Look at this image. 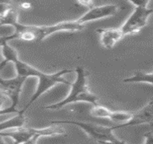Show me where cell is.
Instances as JSON below:
<instances>
[{
  "label": "cell",
  "instance_id": "1",
  "mask_svg": "<svg viewBox=\"0 0 153 144\" xmlns=\"http://www.w3.org/2000/svg\"><path fill=\"white\" fill-rule=\"evenodd\" d=\"M13 64L15 66L17 75L22 76L26 79H28L29 77H34L37 79V87L34 94L30 97V101L27 103L22 110H19L20 113L24 114L32 106V104L36 102L43 94L54 87L56 85L58 84H63L70 86L71 82L65 79L64 76L74 72L71 69H64L53 74H46L34 67L33 66L22 61L19 58L16 59Z\"/></svg>",
  "mask_w": 153,
  "mask_h": 144
},
{
  "label": "cell",
  "instance_id": "2",
  "mask_svg": "<svg viewBox=\"0 0 153 144\" xmlns=\"http://www.w3.org/2000/svg\"><path fill=\"white\" fill-rule=\"evenodd\" d=\"M12 28L16 39L25 42L39 43L55 33L60 32L76 33L83 31L86 25L81 24L76 20L63 21L51 25H30L17 22Z\"/></svg>",
  "mask_w": 153,
  "mask_h": 144
},
{
  "label": "cell",
  "instance_id": "3",
  "mask_svg": "<svg viewBox=\"0 0 153 144\" xmlns=\"http://www.w3.org/2000/svg\"><path fill=\"white\" fill-rule=\"evenodd\" d=\"M76 77L75 81L71 84V90L68 95L63 99L54 104L45 107V109L58 110L68 105L77 102H86L92 105L98 104L99 98L97 95L92 93L87 84L88 74L82 66H77L75 69Z\"/></svg>",
  "mask_w": 153,
  "mask_h": 144
},
{
  "label": "cell",
  "instance_id": "4",
  "mask_svg": "<svg viewBox=\"0 0 153 144\" xmlns=\"http://www.w3.org/2000/svg\"><path fill=\"white\" fill-rule=\"evenodd\" d=\"M51 124H68L79 127L83 130L91 139L95 140L97 143H124L125 142L119 139L115 136L114 131L112 126H105L98 124L91 123L78 120H51Z\"/></svg>",
  "mask_w": 153,
  "mask_h": 144
},
{
  "label": "cell",
  "instance_id": "5",
  "mask_svg": "<svg viewBox=\"0 0 153 144\" xmlns=\"http://www.w3.org/2000/svg\"><path fill=\"white\" fill-rule=\"evenodd\" d=\"M26 80V78L18 75L10 79H2L0 77V93L4 96V98H7L11 101V105L9 107L1 110L0 115L18 113L17 106Z\"/></svg>",
  "mask_w": 153,
  "mask_h": 144
},
{
  "label": "cell",
  "instance_id": "6",
  "mask_svg": "<svg viewBox=\"0 0 153 144\" xmlns=\"http://www.w3.org/2000/svg\"><path fill=\"white\" fill-rule=\"evenodd\" d=\"M152 13V9L136 7L123 25L120 28L124 36L139 33L146 26L149 16Z\"/></svg>",
  "mask_w": 153,
  "mask_h": 144
},
{
  "label": "cell",
  "instance_id": "7",
  "mask_svg": "<svg viewBox=\"0 0 153 144\" xmlns=\"http://www.w3.org/2000/svg\"><path fill=\"white\" fill-rule=\"evenodd\" d=\"M145 124L153 125V99L142 109L138 110L136 113H132V116L129 121L112 127L116 131L117 129L124 128L129 126L141 125Z\"/></svg>",
  "mask_w": 153,
  "mask_h": 144
},
{
  "label": "cell",
  "instance_id": "8",
  "mask_svg": "<svg viewBox=\"0 0 153 144\" xmlns=\"http://www.w3.org/2000/svg\"><path fill=\"white\" fill-rule=\"evenodd\" d=\"M117 11H118V7L114 4L93 7L89 9L88 12L81 16L77 19V21L81 24L86 25L88 22L111 17L116 15Z\"/></svg>",
  "mask_w": 153,
  "mask_h": 144
},
{
  "label": "cell",
  "instance_id": "9",
  "mask_svg": "<svg viewBox=\"0 0 153 144\" xmlns=\"http://www.w3.org/2000/svg\"><path fill=\"white\" fill-rule=\"evenodd\" d=\"M99 35L101 46L106 49H111L124 38L120 28H99L97 30Z\"/></svg>",
  "mask_w": 153,
  "mask_h": 144
},
{
  "label": "cell",
  "instance_id": "10",
  "mask_svg": "<svg viewBox=\"0 0 153 144\" xmlns=\"http://www.w3.org/2000/svg\"><path fill=\"white\" fill-rule=\"evenodd\" d=\"M0 136L11 138L15 143H33L34 133L33 128L24 126L19 128L1 131Z\"/></svg>",
  "mask_w": 153,
  "mask_h": 144
},
{
  "label": "cell",
  "instance_id": "11",
  "mask_svg": "<svg viewBox=\"0 0 153 144\" xmlns=\"http://www.w3.org/2000/svg\"><path fill=\"white\" fill-rule=\"evenodd\" d=\"M52 125H53L43 128H33L34 133L33 143H36L37 140L41 137L57 136L65 134V129L59 125V124H52Z\"/></svg>",
  "mask_w": 153,
  "mask_h": 144
},
{
  "label": "cell",
  "instance_id": "12",
  "mask_svg": "<svg viewBox=\"0 0 153 144\" xmlns=\"http://www.w3.org/2000/svg\"><path fill=\"white\" fill-rule=\"evenodd\" d=\"M26 118L25 114L18 112L17 115L12 118L5 120V121L0 122V132L8 130H13L25 126Z\"/></svg>",
  "mask_w": 153,
  "mask_h": 144
},
{
  "label": "cell",
  "instance_id": "13",
  "mask_svg": "<svg viewBox=\"0 0 153 144\" xmlns=\"http://www.w3.org/2000/svg\"><path fill=\"white\" fill-rule=\"evenodd\" d=\"M124 83H145L153 85V72L145 73L137 71L133 76L123 79Z\"/></svg>",
  "mask_w": 153,
  "mask_h": 144
},
{
  "label": "cell",
  "instance_id": "14",
  "mask_svg": "<svg viewBox=\"0 0 153 144\" xmlns=\"http://www.w3.org/2000/svg\"><path fill=\"white\" fill-rule=\"evenodd\" d=\"M132 113L124 111H110L108 119L111 121L118 122L119 124H123L130 120ZM118 124V125H119Z\"/></svg>",
  "mask_w": 153,
  "mask_h": 144
},
{
  "label": "cell",
  "instance_id": "15",
  "mask_svg": "<svg viewBox=\"0 0 153 144\" xmlns=\"http://www.w3.org/2000/svg\"><path fill=\"white\" fill-rule=\"evenodd\" d=\"M1 54H2L3 61H4L5 63H12V61H13L14 58H15L16 56H18V53H17V51L12 48V46H9L7 43H4V45L1 47Z\"/></svg>",
  "mask_w": 153,
  "mask_h": 144
},
{
  "label": "cell",
  "instance_id": "16",
  "mask_svg": "<svg viewBox=\"0 0 153 144\" xmlns=\"http://www.w3.org/2000/svg\"><path fill=\"white\" fill-rule=\"evenodd\" d=\"M130 1L132 4L136 7H148V4L150 0H128Z\"/></svg>",
  "mask_w": 153,
  "mask_h": 144
},
{
  "label": "cell",
  "instance_id": "17",
  "mask_svg": "<svg viewBox=\"0 0 153 144\" xmlns=\"http://www.w3.org/2000/svg\"><path fill=\"white\" fill-rule=\"evenodd\" d=\"M76 2L80 6L87 8H92L94 5V0H76Z\"/></svg>",
  "mask_w": 153,
  "mask_h": 144
},
{
  "label": "cell",
  "instance_id": "18",
  "mask_svg": "<svg viewBox=\"0 0 153 144\" xmlns=\"http://www.w3.org/2000/svg\"><path fill=\"white\" fill-rule=\"evenodd\" d=\"M13 39H16L14 33H12V35H7V36H0V47H1L4 43H8V41L13 40Z\"/></svg>",
  "mask_w": 153,
  "mask_h": 144
},
{
  "label": "cell",
  "instance_id": "19",
  "mask_svg": "<svg viewBox=\"0 0 153 144\" xmlns=\"http://www.w3.org/2000/svg\"><path fill=\"white\" fill-rule=\"evenodd\" d=\"M22 7L23 9L29 8V7H30V4H29V3H27V2L23 3V4H22Z\"/></svg>",
  "mask_w": 153,
  "mask_h": 144
},
{
  "label": "cell",
  "instance_id": "20",
  "mask_svg": "<svg viewBox=\"0 0 153 144\" xmlns=\"http://www.w3.org/2000/svg\"><path fill=\"white\" fill-rule=\"evenodd\" d=\"M7 64V63H5V62H4V61H2L0 62V72H1V69L4 68V67L5 66H6Z\"/></svg>",
  "mask_w": 153,
  "mask_h": 144
},
{
  "label": "cell",
  "instance_id": "21",
  "mask_svg": "<svg viewBox=\"0 0 153 144\" xmlns=\"http://www.w3.org/2000/svg\"><path fill=\"white\" fill-rule=\"evenodd\" d=\"M4 99H3V98L0 99V111H1V106H2V104H3V103H4Z\"/></svg>",
  "mask_w": 153,
  "mask_h": 144
},
{
  "label": "cell",
  "instance_id": "22",
  "mask_svg": "<svg viewBox=\"0 0 153 144\" xmlns=\"http://www.w3.org/2000/svg\"><path fill=\"white\" fill-rule=\"evenodd\" d=\"M4 137H2L1 136H0V144L1 143H4Z\"/></svg>",
  "mask_w": 153,
  "mask_h": 144
}]
</instances>
